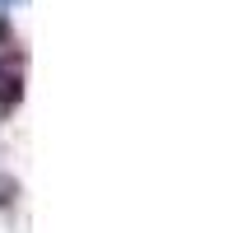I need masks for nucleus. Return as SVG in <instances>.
I'll return each instance as SVG.
<instances>
[{
	"instance_id": "obj_1",
	"label": "nucleus",
	"mask_w": 251,
	"mask_h": 233,
	"mask_svg": "<svg viewBox=\"0 0 251 233\" xmlns=\"http://www.w3.org/2000/svg\"><path fill=\"white\" fill-rule=\"evenodd\" d=\"M0 5H5V0H0Z\"/></svg>"
}]
</instances>
